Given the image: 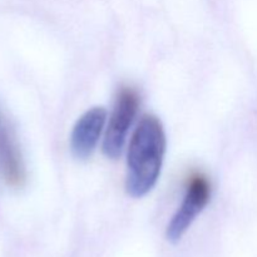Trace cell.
Segmentation results:
<instances>
[{
  "label": "cell",
  "mask_w": 257,
  "mask_h": 257,
  "mask_svg": "<svg viewBox=\"0 0 257 257\" xmlns=\"http://www.w3.org/2000/svg\"><path fill=\"white\" fill-rule=\"evenodd\" d=\"M140 105V97L133 88L123 87L115 99L109 123L103 138V153L108 158L119 157L128 131L135 120Z\"/></svg>",
  "instance_id": "3"
},
{
  "label": "cell",
  "mask_w": 257,
  "mask_h": 257,
  "mask_svg": "<svg viewBox=\"0 0 257 257\" xmlns=\"http://www.w3.org/2000/svg\"><path fill=\"white\" fill-rule=\"evenodd\" d=\"M166 152V135L155 115L142 117L128 148L125 188L132 197L147 195L157 183Z\"/></svg>",
  "instance_id": "1"
},
{
  "label": "cell",
  "mask_w": 257,
  "mask_h": 257,
  "mask_svg": "<svg viewBox=\"0 0 257 257\" xmlns=\"http://www.w3.org/2000/svg\"><path fill=\"white\" fill-rule=\"evenodd\" d=\"M0 177L10 187H22L27 172L17 140L0 112Z\"/></svg>",
  "instance_id": "5"
},
{
  "label": "cell",
  "mask_w": 257,
  "mask_h": 257,
  "mask_svg": "<svg viewBox=\"0 0 257 257\" xmlns=\"http://www.w3.org/2000/svg\"><path fill=\"white\" fill-rule=\"evenodd\" d=\"M211 198V183L202 173H195L188 178L182 203L176 211L166 231L170 242H178L183 237L193 221L208 205Z\"/></svg>",
  "instance_id": "2"
},
{
  "label": "cell",
  "mask_w": 257,
  "mask_h": 257,
  "mask_svg": "<svg viewBox=\"0 0 257 257\" xmlns=\"http://www.w3.org/2000/svg\"><path fill=\"white\" fill-rule=\"evenodd\" d=\"M107 112L103 107L87 110L74 124L70 135V151L78 160H87L94 152L104 124Z\"/></svg>",
  "instance_id": "4"
}]
</instances>
